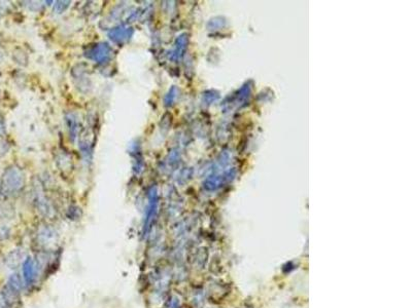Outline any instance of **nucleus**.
I'll use <instances>...</instances> for the list:
<instances>
[{"label": "nucleus", "instance_id": "nucleus-13", "mask_svg": "<svg viewBox=\"0 0 412 308\" xmlns=\"http://www.w3.org/2000/svg\"><path fill=\"white\" fill-rule=\"evenodd\" d=\"M174 92H175V88H172L171 91L166 95L165 97V105H170L172 102H173V98H174Z\"/></svg>", "mask_w": 412, "mask_h": 308}, {"label": "nucleus", "instance_id": "nucleus-16", "mask_svg": "<svg viewBox=\"0 0 412 308\" xmlns=\"http://www.w3.org/2000/svg\"><path fill=\"white\" fill-rule=\"evenodd\" d=\"M1 58H2V54H1V52H0V60H1Z\"/></svg>", "mask_w": 412, "mask_h": 308}, {"label": "nucleus", "instance_id": "nucleus-8", "mask_svg": "<svg viewBox=\"0 0 412 308\" xmlns=\"http://www.w3.org/2000/svg\"><path fill=\"white\" fill-rule=\"evenodd\" d=\"M38 238H40L42 245L44 247H50L56 242V233L50 228H44L38 234Z\"/></svg>", "mask_w": 412, "mask_h": 308}, {"label": "nucleus", "instance_id": "nucleus-7", "mask_svg": "<svg viewBox=\"0 0 412 308\" xmlns=\"http://www.w3.org/2000/svg\"><path fill=\"white\" fill-rule=\"evenodd\" d=\"M1 296L6 306H13L19 301V292L15 291L14 289H12L8 285L3 287Z\"/></svg>", "mask_w": 412, "mask_h": 308}, {"label": "nucleus", "instance_id": "nucleus-12", "mask_svg": "<svg viewBox=\"0 0 412 308\" xmlns=\"http://www.w3.org/2000/svg\"><path fill=\"white\" fill-rule=\"evenodd\" d=\"M70 1H57L55 6H54V11L58 14L63 13L65 9L69 6Z\"/></svg>", "mask_w": 412, "mask_h": 308}, {"label": "nucleus", "instance_id": "nucleus-10", "mask_svg": "<svg viewBox=\"0 0 412 308\" xmlns=\"http://www.w3.org/2000/svg\"><path fill=\"white\" fill-rule=\"evenodd\" d=\"M66 119H67V122H68L70 138L74 140V138L76 137V134H78V121H76V118L71 114L69 115V116H67Z\"/></svg>", "mask_w": 412, "mask_h": 308}, {"label": "nucleus", "instance_id": "nucleus-1", "mask_svg": "<svg viewBox=\"0 0 412 308\" xmlns=\"http://www.w3.org/2000/svg\"><path fill=\"white\" fill-rule=\"evenodd\" d=\"M25 185V177L23 172L11 166L5 169L0 183V190L5 195H15L20 192Z\"/></svg>", "mask_w": 412, "mask_h": 308}, {"label": "nucleus", "instance_id": "nucleus-5", "mask_svg": "<svg viewBox=\"0 0 412 308\" xmlns=\"http://www.w3.org/2000/svg\"><path fill=\"white\" fill-rule=\"evenodd\" d=\"M23 277L27 285H31L36 277V265L31 257H26L22 264Z\"/></svg>", "mask_w": 412, "mask_h": 308}, {"label": "nucleus", "instance_id": "nucleus-15", "mask_svg": "<svg viewBox=\"0 0 412 308\" xmlns=\"http://www.w3.org/2000/svg\"><path fill=\"white\" fill-rule=\"evenodd\" d=\"M3 132H4V126H3V122L0 120V136H1V135L3 134Z\"/></svg>", "mask_w": 412, "mask_h": 308}, {"label": "nucleus", "instance_id": "nucleus-3", "mask_svg": "<svg viewBox=\"0 0 412 308\" xmlns=\"http://www.w3.org/2000/svg\"><path fill=\"white\" fill-rule=\"evenodd\" d=\"M112 49L108 43H98L91 46L85 53V57L88 60L94 61L99 64L108 62L112 57Z\"/></svg>", "mask_w": 412, "mask_h": 308}, {"label": "nucleus", "instance_id": "nucleus-11", "mask_svg": "<svg viewBox=\"0 0 412 308\" xmlns=\"http://www.w3.org/2000/svg\"><path fill=\"white\" fill-rule=\"evenodd\" d=\"M185 44V38L184 37H180L179 39H177V43H176V47H175V51L172 53L171 55V59H177V58L181 55L180 54V49H181V45Z\"/></svg>", "mask_w": 412, "mask_h": 308}, {"label": "nucleus", "instance_id": "nucleus-9", "mask_svg": "<svg viewBox=\"0 0 412 308\" xmlns=\"http://www.w3.org/2000/svg\"><path fill=\"white\" fill-rule=\"evenodd\" d=\"M7 285L9 287H11L12 289H14L15 291L19 292V293H20L23 290V288H24V284H23L22 278H21V276L19 275L18 273H14V274H12L11 276H9Z\"/></svg>", "mask_w": 412, "mask_h": 308}, {"label": "nucleus", "instance_id": "nucleus-4", "mask_svg": "<svg viewBox=\"0 0 412 308\" xmlns=\"http://www.w3.org/2000/svg\"><path fill=\"white\" fill-rule=\"evenodd\" d=\"M134 34V30L132 27H118V28H114L112 29L111 31H109L108 33V37L109 39L117 43V44H125L127 43Z\"/></svg>", "mask_w": 412, "mask_h": 308}, {"label": "nucleus", "instance_id": "nucleus-14", "mask_svg": "<svg viewBox=\"0 0 412 308\" xmlns=\"http://www.w3.org/2000/svg\"><path fill=\"white\" fill-rule=\"evenodd\" d=\"M6 307L7 306H6V304H5L4 300H3V298H2L1 294H0V308H6Z\"/></svg>", "mask_w": 412, "mask_h": 308}, {"label": "nucleus", "instance_id": "nucleus-6", "mask_svg": "<svg viewBox=\"0 0 412 308\" xmlns=\"http://www.w3.org/2000/svg\"><path fill=\"white\" fill-rule=\"evenodd\" d=\"M26 259V255L23 250H13L9 252L5 258V263L8 268L16 269L21 264H23L24 260Z\"/></svg>", "mask_w": 412, "mask_h": 308}, {"label": "nucleus", "instance_id": "nucleus-2", "mask_svg": "<svg viewBox=\"0 0 412 308\" xmlns=\"http://www.w3.org/2000/svg\"><path fill=\"white\" fill-rule=\"evenodd\" d=\"M149 198V205L146 211V218H145V223H143V234H148L150 231L152 223L155 222L157 213H158V191L157 187L152 186L148 193Z\"/></svg>", "mask_w": 412, "mask_h": 308}]
</instances>
